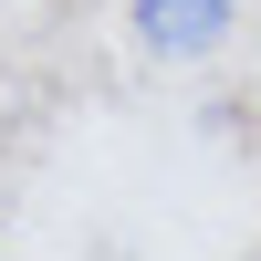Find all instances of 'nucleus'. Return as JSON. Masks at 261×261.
I'll return each instance as SVG.
<instances>
[{
	"instance_id": "nucleus-1",
	"label": "nucleus",
	"mask_w": 261,
	"mask_h": 261,
	"mask_svg": "<svg viewBox=\"0 0 261 261\" xmlns=\"http://www.w3.org/2000/svg\"><path fill=\"white\" fill-rule=\"evenodd\" d=\"M230 21H241L230 0H136V42H146L157 63H199V53H220Z\"/></svg>"
}]
</instances>
